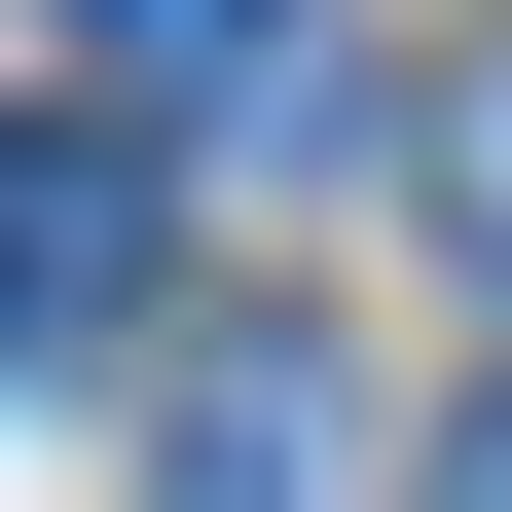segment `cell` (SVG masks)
<instances>
[{
  "mask_svg": "<svg viewBox=\"0 0 512 512\" xmlns=\"http://www.w3.org/2000/svg\"><path fill=\"white\" fill-rule=\"evenodd\" d=\"M183 293V147L147 110H0V330H147Z\"/></svg>",
  "mask_w": 512,
  "mask_h": 512,
  "instance_id": "obj_1",
  "label": "cell"
},
{
  "mask_svg": "<svg viewBox=\"0 0 512 512\" xmlns=\"http://www.w3.org/2000/svg\"><path fill=\"white\" fill-rule=\"evenodd\" d=\"M147 512H366V366L330 330H183L147 366Z\"/></svg>",
  "mask_w": 512,
  "mask_h": 512,
  "instance_id": "obj_2",
  "label": "cell"
},
{
  "mask_svg": "<svg viewBox=\"0 0 512 512\" xmlns=\"http://www.w3.org/2000/svg\"><path fill=\"white\" fill-rule=\"evenodd\" d=\"M439 256H476V293H512V37H476V74H439Z\"/></svg>",
  "mask_w": 512,
  "mask_h": 512,
  "instance_id": "obj_3",
  "label": "cell"
},
{
  "mask_svg": "<svg viewBox=\"0 0 512 512\" xmlns=\"http://www.w3.org/2000/svg\"><path fill=\"white\" fill-rule=\"evenodd\" d=\"M403 512H512V403H476V439H439V476H403Z\"/></svg>",
  "mask_w": 512,
  "mask_h": 512,
  "instance_id": "obj_4",
  "label": "cell"
}]
</instances>
